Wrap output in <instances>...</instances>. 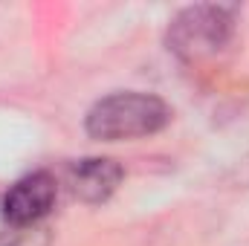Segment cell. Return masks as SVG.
Masks as SVG:
<instances>
[{
    "label": "cell",
    "instance_id": "1",
    "mask_svg": "<svg viewBox=\"0 0 249 246\" xmlns=\"http://www.w3.org/2000/svg\"><path fill=\"white\" fill-rule=\"evenodd\" d=\"M171 116L174 110L165 99L142 90H122L99 99L87 110L84 130L96 142H130L165 130Z\"/></svg>",
    "mask_w": 249,
    "mask_h": 246
},
{
    "label": "cell",
    "instance_id": "2",
    "mask_svg": "<svg viewBox=\"0 0 249 246\" xmlns=\"http://www.w3.org/2000/svg\"><path fill=\"white\" fill-rule=\"evenodd\" d=\"M238 6L194 3L180 9L165 29L168 53L183 64H200L220 55L238 32Z\"/></svg>",
    "mask_w": 249,
    "mask_h": 246
},
{
    "label": "cell",
    "instance_id": "3",
    "mask_svg": "<svg viewBox=\"0 0 249 246\" xmlns=\"http://www.w3.org/2000/svg\"><path fill=\"white\" fill-rule=\"evenodd\" d=\"M58 200V183L50 171H32L6 188L0 200V214L9 229L41 226V220L53 211Z\"/></svg>",
    "mask_w": 249,
    "mask_h": 246
},
{
    "label": "cell",
    "instance_id": "4",
    "mask_svg": "<svg viewBox=\"0 0 249 246\" xmlns=\"http://www.w3.org/2000/svg\"><path fill=\"white\" fill-rule=\"evenodd\" d=\"M124 180V168L110 157H87L70 165V188L87 206L107 203Z\"/></svg>",
    "mask_w": 249,
    "mask_h": 246
},
{
    "label": "cell",
    "instance_id": "5",
    "mask_svg": "<svg viewBox=\"0 0 249 246\" xmlns=\"http://www.w3.org/2000/svg\"><path fill=\"white\" fill-rule=\"evenodd\" d=\"M50 244H53V229L44 226V223L0 232V246H50Z\"/></svg>",
    "mask_w": 249,
    "mask_h": 246
}]
</instances>
